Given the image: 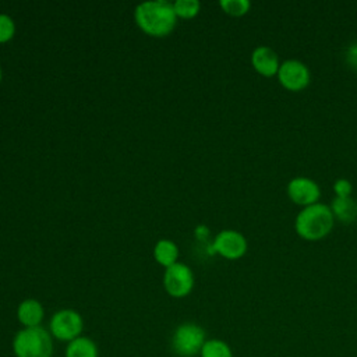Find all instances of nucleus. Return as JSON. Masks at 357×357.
I'll list each match as a JSON object with an SVG mask.
<instances>
[{
	"instance_id": "1",
	"label": "nucleus",
	"mask_w": 357,
	"mask_h": 357,
	"mask_svg": "<svg viewBox=\"0 0 357 357\" xmlns=\"http://www.w3.org/2000/svg\"><path fill=\"white\" fill-rule=\"evenodd\" d=\"M134 20L142 32L155 38L167 36L177 24L173 3L167 0H148L139 3L134 11Z\"/></svg>"
},
{
	"instance_id": "2",
	"label": "nucleus",
	"mask_w": 357,
	"mask_h": 357,
	"mask_svg": "<svg viewBox=\"0 0 357 357\" xmlns=\"http://www.w3.org/2000/svg\"><path fill=\"white\" fill-rule=\"evenodd\" d=\"M335 226V218L329 208L322 202L303 208L294 220V230L298 237L307 241L325 238Z\"/></svg>"
},
{
	"instance_id": "3",
	"label": "nucleus",
	"mask_w": 357,
	"mask_h": 357,
	"mask_svg": "<svg viewBox=\"0 0 357 357\" xmlns=\"http://www.w3.org/2000/svg\"><path fill=\"white\" fill-rule=\"evenodd\" d=\"M11 349L15 357H53L54 351L53 337L42 325L21 328L13 337Z\"/></svg>"
},
{
	"instance_id": "4",
	"label": "nucleus",
	"mask_w": 357,
	"mask_h": 357,
	"mask_svg": "<svg viewBox=\"0 0 357 357\" xmlns=\"http://www.w3.org/2000/svg\"><path fill=\"white\" fill-rule=\"evenodd\" d=\"M206 342L205 329L195 322H183L172 333L170 347L178 357L199 356L204 343Z\"/></svg>"
},
{
	"instance_id": "5",
	"label": "nucleus",
	"mask_w": 357,
	"mask_h": 357,
	"mask_svg": "<svg viewBox=\"0 0 357 357\" xmlns=\"http://www.w3.org/2000/svg\"><path fill=\"white\" fill-rule=\"evenodd\" d=\"M84 331L82 315L73 308H61L56 311L49 321V332L53 339L64 343L79 337Z\"/></svg>"
},
{
	"instance_id": "6",
	"label": "nucleus",
	"mask_w": 357,
	"mask_h": 357,
	"mask_svg": "<svg viewBox=\"0 0 357 357\" xmlns=\"http://www.w3.org/2000/svg\"><path fill=\"white\" fill-rule=\"evenodd\" d=\"M194 283L195 278L192 269L183 262H176L165 269L163 287L170 297H187L192 291Z\"/></svg>"
},
{
	"instance_id": "7",
	"label": "nucleus",
	"mask_w": 357,
	"mask_h": 357,
	"mask_svg": "<svg viewBox=\"0 0 357 357\" xmlns=\"http://www.w3.org/2000/svg\"><path fill=\"white\" fill-rule=\"evenodd\" d=\"M276 77L279 84L290 92H300L311 82V71L308 66L297 59H289L280 63Z\"/></svg>"
},
{
	"instance_id": "8",
	"label": "nucleus",
	"mask_w": 357,
	"mask_h": 357,
	"mask_svg": "<svg viewBox=\"0 0 357 357\" xmlns=\"http://www.w3.org/2000/svg\"><path fill=\"white\" fill-rule=\"evenodd\" d=\"M211 247L213 252L219 254L225 259L236 261L245 255L248 243L243 233L233 229H226L215 236Z\"/></svg>"
},
{
	"instance_id": "9",
	"label": "nucleus",
	"mask_w": 357,
	"mask_h": 357,
	"mask_svg": "<svg viewBox=\"0 0 357 357\" xmlns=\"http://www.w3.org/2000/svg\"><path fill=\"white\" fill-rule=\"evenodd\" d=\"M286 192L293 204L303 208L317 204L321 197L319 185L312 178L304 176L293 177L287 183Z\"/></svg>"
},
{
	"instance_id": "10",
	"label": "nucleus",
	"mask_w": 357,
	"mask_h": 357,
	"mask_svg": "<svg viewBox=\"0 0 357 357\" xmlns=\"http://www.w3.org/2000/svg\"><path fill=\"white\" fill-rule=\"evenodd\" d=\"M251 66L262 77H275L280 61L278 53L269 46H257L251 53Z\"/></svg>"
},
{
	"instance_id": "11",
	"label": "nucleus",
	"mask_w": 357,
	"mask_h": 357,
	"mask_svg": "<svg viewBox=\"0 0 357 357\" xmlns=\"http://www.w3.org/2000/svg\"><path fill=\"white\" fill-rule=\"evenodd\" d=\"M45 318V308L36 298H25L17 307V319L22 328L40 326Z\"/></svg>"
},
{
	"instance_id": "12",
	"label": "nucleus",
	"mask_w": 357,
	"mask_h": 357,
	"mask_svg": "<svg viewBox=\"0 0 357 357\" xmlns=\"http://www.w3.org/2000/svg\"><path fill=\"white\" fill-rule=\"evenodd\" d=\"M335 220L344 225H350L357 219V201L353 197L347 198H333L329 205Z\"/></svg>"
},
{
	"instance_id": "13",
	"label": "nucleus",
	"mask_w": 357,
	"mask_h": 357,
	"mask_svg": "<svg viewBox=\"0 0 357 357\" xmlns=\"http://www.w3.org/2000/svg\"><path fill=\"white\" fill-rule=\"evenodd\" d=\"M64 357H99V349L93 339L81 335L67 343Z\"/></svg>"
},
{
	"instance_id": "14",
	"label": "nucleus",
	"mask_w": 357,
	"mask_h": 357,
	"mask_svg": "<svg viewBox=\"0 0 357 357\" xmlns=\"http://www.w3.org/2000/svg\"><path fill=\"white\" fill-rule=\"evenodd\" d=\"M153 257H155L156 262L159 265L165 266V269H166L177 262L178 248L174 241H172L169 238H162V240L156 241V244L153 247Z\"/></svg>"
},
{
	"instance_id": "15",
	"label": "nucleus",
	"mask_w": 357,
	"mask_h": 357,
	"mask_svg": "<svg viewBox=\"0 0 357 357\" xmlns=\"http://www.w3.org/2000/svg\"><path fill=\"white\" fill-rule=\"evenodd\" d=\"M199 357H233V350L227 342L212 337L204 343Z\"/></svg>"
},
{
	"instance_id": "16",
	"label": "nucleus",
	"mask_w": 357,
	"mask_h": 357,
	"mask_svg": "<svg viewBox=\"0 0 357 357\" xmlns=\"http://www.w3.org/2000/svg\"><path fill=\"white\" fill-rule=\"evenodd\" d=\"M173 8L177 18L191 20L198 15L201 10V3L198 0H176L173 1Z\"/></svg>"
},
{
	"instance_id": "17",
	"label": "nucleus",
	"mask_w": 357,
	"mask_h": 357,
	"mask_svg": "<svg viewBox=\"0 0 357 357\" xmlns=\"http://www.w3.org/2000/svg\"><path fill=\"white\" fill-rule=\"evenodd\" d=\"M219 6L223 13L231 17H243L251 8V3L248 0H220Z\"/></svg>"
},
{
	"instance_id": "18",
	"label": "nucleus",
	"mask_w": 357,
	"mask_h": 357,
	"mask_svg": "<svg viewBox=\"0 0 357 357\" xmlns=\"http://www.w3.org/2000/svg\"><path fill=\"white\" fill-rule=\"evenodd\" d=\"M15 29L14 20L7 14L0 13V43L10 42L15 35Z\"/></svg>"
},
{
	"instance_id": "19",
	"label": "nucleus",
	"mask_w": 357,
	"mask_h": 357,
	"mask_svg": "<svg viewBox=\"0 0 357 357\" xmlns=\"http://www.w3.org/2000/svg\"><path fill=\"white\" fill-rule=\"evenodd\" d=\"M333 192H335V197H336V198H347V197H351L353 184L350 183V180L340 177V178H337V180L333 183Z\"/></svg>"
},
{
	"instance_id": "20",
	"label": "nucleus",
	"mask_w": 357,
	"mask_h": 357,
	"mask_svg": "<svg viewBox=\"0 0 357 357\" xmlns=\"http://www.w3.org/2000/svg\"><path fill=\"white\" fill-rule=\"evenodd\" d=\"M344 59H346L347 66H349L351 70L357 71V42H356V43H351V45L346 49V56H344Z\"/></svg>"
},
{
	"instance_id": "21",
	"label": "nucleus",
	"mask_w": 357,
	"mask_h": 357,
	"mask_svg": "<svg viewBox=\"0 0 357 357\" xmlns=\"http://www.w3.org/2000/svg\"><path fill=\"white\" fill-rule=\"evenodd\" d=\"M208 233H209V230H208L205 226H202V225L195 229V236H197V238H199V240H205V238L208 237Z\"/></svg>"
},
{
	"instance_id": "22",
	"label": "nucleus",
	"mask_w": 357,
	"mask_h": 357,
	"mask_svg": "<svg viewBox=\"0 0 357 357\" xmlns=\"http://www.w3.org/2000/svg\"><path fill=\"white\" fill-rule=\"evenodd\" d=\"M1 79H3V71H1V67H0V82H1Z\"/></svg>"
}]
</instances>
